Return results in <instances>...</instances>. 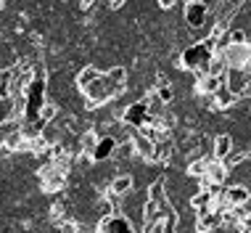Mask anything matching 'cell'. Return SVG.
Here are the masks:
<instances>
[{
    "mask_svg": "<svg viewBox=\"0 0 251 233\" xmlns=\"http://www.w3.org/2000/svg\"><path fill=\"white\" fill-rule=\"evenodd\" d=\"M82 95H85V109H98V106H106V104H111V101L119 98L117 87H114V82L108 80L106 72L100 74L98 80H93L82 90Z\"/></svg>",
    "mask_w": 251,
    "mask_h": 233,
    "instance_id": "1",
    "label": "cell"
},
{
    "mask_svg": "<svg viewBox=\"0 0 251 233\" xmlns=\"http://www.w3.org/2000/svg\"><path fill=\"white\" fill-rule=\"evenodd\" d=\"M153 119H156V116L148 112V104H146L143 98L132 101V104L125 109V114H122V122H125V125H130L132 130H140V127H146V125H153Z\"/></svg>",
    "mask_w": 251,
    "mask_h": 233,
    "instance_id": "2",
    "label": "cell"
},
{
    "mask_svg": "<svg viewBox=\"0 0 251 233\" xmlns=\"http://www.w3.org/2000/svg\"><path fill=\"white\" fill-rule=\"evenodd\" d=\"M225 85L238 95V98L251 95V69H249V66H227Z\"/></svg>",
    "mask_w": 251,
    "mask_h": 233,
    "instance_id": "3",
    "label": "cell"
},
{
    "mask_svg": "<svg viewBox=\"0 0 251 233\" xmlns=\"http://www.w3.org/2000/svg\"><path fill=\"white\" fill-rule=\"evenodd\" d=\"M227 177H230V170L225 167V162H220V159H209L206 164V175L201 177V186H222V183H227Z\"/></svg>",
    "mask_w": 251,
    "mask_h": 233,
    "instance_id": "4",
    "label": "cell"
},
{
    "mask_svg": "<svg viewBox=\"0 0 251 233\" xmlns=\"http://www.w3.org/2000/svg\"><path fill=\"white\" fill-rule=\"evenodd\" d=\"M117 148H119V141L106 133V135H100V141H98L96 151L90 154V159L93 162H108L111 156H117Z\"/></svg>",
    "mask_w": 251,
    "mask_h": 233,
    "instance_id": "5",
    "label": "cell"
},
{
    "mask_svg": "<svg viewBox=\"0 0 251 233\" xmlns=\"http://www.w3.org/2000/svg\"><path fill=\"white\" fill-rule=\"evenodd\" d=\"M225 61L227 66H246L251 58V43H241V45H227L225 48Z\"/></svg>",
    "mask_w": 251,
    "mask_h": 233,
    "instance_id": "6",
    "label": "cell"
},
{
    "mask_svg": "<svg viewBox=\"0 0 251 233\" xmlns=\"http://www.w3.org/2000/svg\"><path fill=\"white\" fill-rule=\"evenodd\" d=\"M220 225H225V217H222L220 209H209L206 215L196 217V231L199 233H214Z\"/></svg>",
    "mask_w": 251,
    "mask_h": 233,
    "instance_id": "7",
    "label": "cell"
},
{
    "mask_svg": "<svg viewBox=\"0 0 251 233\" xmlns=\"http://www.w3.org/2000/svg\"><path fill=\"white\" fill-rule=\"evenodd\" d=\"M132 188H135V177H132L130 173H119V175H114V177H111V186H108V191H111L114 196H119V199L130 196V194H132Z\"/></svg>",
    "mask_w": 251,
    "mask_h": 233,
    "instance_id": "8",
    "label": "cell"
},
{
    "mask_svg": "<svg viewBox=\"0 0 251 233\" xmlns=\"http://www.w3.org/2000/svg\"><path fill=\"white\" fill-rule=\"evenodd\" d=\"M132 143H135V156H140V159H146V162H153V154H156V141L146 138L143 133H138V130H135Z\"/></svg>",
    "mask_w": 251,
    "mask_h": 233,
    "instance_id": "9",
    "label": "cell"
},
{
    "mask_svg": "<svg viewBox=\"0 0 251 233\" xmlns=\"http://www.w3.org/2000/svg\"><path fill=\"white\" fill-rule=\"evenodd\" d=\"M235 148V141H233V135L230 133H220L214 138V143H212V159H225V156L230 154Z\"/></svg>",
    "mask_w": 251,
    "mask_h": 233,
    "instance_id": "10",
    "label": "cell"
},
{
    "mask_svg": "<svg viewBox=\"0 0 251 233\" xmlns=\"http://www.w3.org/2000/svg\"><path fill=\"white\" fill-rule=\"evenodd\" d=\"M100 74H103V72H100V69H98L96 64H87V66H79V72L74 74V87H77V90L82 93V90H85L87 85H90L93 80H98V77H100Z\"/></svg>",
    "mask_w": 251,
    "mask_h": 233,
    "instance_id": "11",
    "label": "cell"
},
{
    "mask_svg": "<svg viewBox=\"0 0 251 233\" xmlns=\"http://www.w3.org/2000/svg\"><path fill=\"white\" fill-rule=\"evenodd\" d=\"M106 74H108V80L114 82V87H117V93H119V95L127 90V69H125V66H122V64L111 66V69H108Z\"/></svg>",
    "mask_w": 251,
    "mask_h": 233,
    "instance_id": "12",
    "label": "cell"
},
{
    "mask_svg": "<svg viewBox=\"0 0 251 233\" xmlns=\"http://www.w3.org/2000/svg\"><path fill=\"white\" fill-rule=\"evenodd\" d=\"M153 90H156V95H159V98L164 101L167 106L175 101V87H172V82H169L167 77H161L159 82H156V85H153Z\"/></svg>",
    "mask_w": 251,
    "mask_h": 233,
    "instance_id": "13",
    "label": "cell"
},
{
    "mask_svg": "<svg viewBox=\"0 0 251 233\" xmlns=\"http://www.w3.org/2000/svg\"><path fill=\"white\" fill-rule=\"evenodd\" d=\"M227 74V61L222 53H217V56L209 61V72H206V77H225Z\"/></svg>",
    "mask_w": 251,
    "mask_h": 233,
    "instance_id": "14",
    "label": "cell"
},
{
    "mask_svg": "<svg viewBox=\"0 0 251 233\" xmlns=\"http://www.w3.org/2000/svg\"><path fill=\"white\" fill-rule=\"evenodd\" d=\"M58 116V104H45L43 109H40V116H37V122H43V125H50L53 119Z\"/></svg>",
    "mask_w": 251,
    "mask_h": 233,
    "instance_id": "15",
    "label": "cell"
},
{
    "mask_svg": "<svg viewBox=\"0 0 251 233\" xmlns=\"http://www.w3.org/2000/svg\"><path fill=\"white\" fill-rule=\"evenodd\" d=\"M206 159H203V156H199V159H193L191 164H188V175H191V177H199V180H201V177L203 175H206Z\"/></svg>",
    "mask_w": 251,
    "mask_h": 233,
    "instance_id": "16",
    "label": "cell"
},
{
    "mask_svg": "<svg viewBox=\"0 0 251 233\" xmlns=\"http://www.w3.org/2000/svg\"><path fill=\"white\" fill-rule=\"evenodd\" d=\"M249 43V32L246 29H230V45H241Z\"/></svg>",
    "mask_w": 251,
    "mask_h": 233,
    "instance_id": "17",
    "label": "cell"
},
{
    "mask_svg": "<svg viewBox=\"0 0 251 233\" xmlns=\"http://www.w3.org/2000/svg\"><path fill=\"white\" fill-rule=\"evenodd\" d=\"M58 233H79L77 220H64V223H58Z\"/></svg>",
    "mask_w": 251,
    "mask_h": 233,
    "instance_id": "18",
    "label": "cell"
},
{
    "mask_svg": "<svg viewBox=\"0 0 251 233\" xmlns=\"http://www.w3.org/2000/svg\"><path fill=\"white\" fill-rule=\"evenodd\" d=\"M103 3L108 5V8H114V11H117V8H122V5L127 3V0H103Z\"/></svg>",
    "mask_w": 251,
    "mask_h": 233,
    "instance_id": "19",
    "label": "cell"
},
{
    "mask_svg": "<svg viewBox=\"0 0 251 233\" xmlns=\"http://www.w3.org/2000/svg\"><path fill=\"white\" fill-rule=\"evenodd\" d=\"M175 3H177V0H159V5H161V8H164V11H169V8H172V5Z\"/></svg>",
    "mask_w": 251,
    "mask_h": 233,
    "instance_id": "20",
    "label": "cell"
},
{
    "mask_svg": "<svg viewBox=\"0 0 251 233\" xmlns=\"http://www.w3.org/2000/svg\"><path fill=\"white\" fill-rule=\"evenodd\" d=\"M246 66H249V69H251V58H249V64H246Z\"/></svg>",
    "mask_w": 251,
    "mask_h": 233,
    "instance_id": "21",
    "label": "cell"
}]
</instances>
